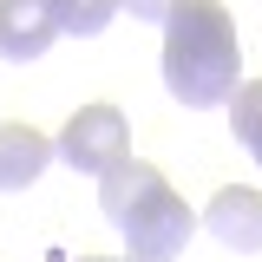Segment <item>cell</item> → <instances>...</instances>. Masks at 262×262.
Segmentation results:
<instances>
[{
  "label": "cell",
  "instance_id": "cell-1",
  "mask_svg": "<svg viewBox=\"0 0 262 262\" xmlns=\"http://www.w3.org/2000/svg\"><path fill=\"white\" fill-rule=\"evenodd\" d=\"M243 72V46H236V20L223 0H177V13L164 20V92L177 105H229Z\"/></svg>",
  "mask_w": 262,
  "mask_h": 262
},
{
  "label": "cell",
  "instance_id": "cell-7",
  "mask_svg": "<svg viewBox=\"0 0 262 262\" xmlns=\"http://www.w3.org/2000/svg\"><path fill=\"white\" fill-rule=\"evenodd\" d=\"M53 7H59V33H72V39H98L125 13L118 0H53Z\"/></svg>",
  "mask_w": 262,
  "mask_h": 262
},
{
  "label": "cell",
  "instance_id": "cell-8",
  "mask_svg": "<svg viewBox=\"0 0 262 262\" xmlns=\"http://www.w3.org/2000/svg\"><path fill=\"white\" fill-rule=\"evenodd\" d=\"M229 118H236V144L262 164V79H243L229 98Z\"/></svg>",
  "mask_w": 262,
  "mask_h": 262
},
{
  "label": "cell",
  "instance_id": "cell-5",
  "mask_svg": "<svg viewBox=\"0 0 262 262\" xmlns=\"http://www.w3.org/2000/svg\"><path fill=\"white\" fill-rule=\"evenodd\" d=\"M59 39L53 0H0V59H39Z\"/></svg>",
  "mask_w": 262,
  "mask_h": 262
},
{
  "label": "cell",
  "instance_id": "cell-10",
  "mask_svg": "<svg viewBox=\"0 0 262 262\" xmlns=\"http://www.w3.org/2000/svg\"><path fill=\"white\" fill-rule=\"evenodd\" d=\"M79 262H131V256H79Z\"/></svg>",
  "mask_w": 262,
  "mask_h": 262
},
{
  "label": "cell",
  "instance_id": "cell-6",
  "mask_svg": "<svg viewBox=\"0 0 262 262\" xmlns=\"http://www.w3.org/2000/svg\"><path fill=\"white\" fill-rule=\"evenodd\" d=\"M59 158V144L33 125H0V190H27L46 164Z\"/></svg>",
  "mask_w": 262,
  "mask_h": 262
},
{
  "label": "cell",
  "instance_id": "cell-4",
  "mask_svg": "<svg viewBox=\"0 0 262 262\" xmlns=\"http://www.w3.org/2000/svg\"><path fill=\"white\" fill-rule=\"evenodd\" d=\"M203 229H210L223 249H236V256H256L262 249V190L223 184V190L210 196V210H203Z\"/></svg>",
  "mask_w": 262,
  "mask_h": 262
},
{
  "label": "cell",
  "instance_id": "cell-9",
  "mask_svg": "<svg viewBox=\"0 0 262 262\" xmlns=\"http://www.w3.org/2000/svg\"><path fill=\"white\" fill-rule=\"evenodd\" d=\"M118 7H125L131 20H151V27H164V20L177 13V0H118Z\"/></svg>",
  "mask_w": 262,
  "mask_h": 262
},
{
  "label": "cell",
  "instance_id": "cell-2",
  "mask_svg": "<svg viewBox=\"0 0 262 262\" xmlns=\"http://www.w3.org/2000/svg\"><path fill=\"white\" fill-rule=\"evenodd\" d=\"M98 210L125 236L131 262H177L196 236V210L164 184L158 164H144V158H118L98 177Z\"/></svg>",
  "mask_w": 262,
  "mask_h": 262
},
{
  "label": "cell",
  "instance_id": "cell-3",
  "mask_svg": "<svg viewBox=\"0 0 262 262\" xmlns=\"http://www.w3.org/2000/svg\"><path fill=\"white\" fill-rule=\"evenodd\" d=\"M118 158H131V125L118 105H79L59 131V164L79 177H105Z\"/></svg>",
  "mask_w": 262,
  "mask_h": 262
}]
</instances>
